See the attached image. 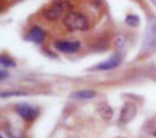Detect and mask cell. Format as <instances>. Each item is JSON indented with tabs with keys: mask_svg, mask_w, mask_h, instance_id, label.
Listing matches in <instances>:
<instances>
[{
	"mask_svg": "<svg viewBox=\"0 0 156 138\" xmlns=\"http://www.w3.org/2000/svg\"><path fill=\"white\" fill-rule=\"evenodd\" d=\"M156 52V16L151 15L147 18V28L144 32L142 45L140 49V57H147Z\"/></svg>",
	"mask_w": 156,
	"mask_h": 138,
	"instance_id": "6da1fadb",
	"label": "cell"
},
{
	"mask_svg": "<svg viewBox=\"0 0 156 138\" xmlns=\"http://www.w3.org/2000/svg\"><path fill=\"white\" fill-rule=\"evenodd\" d=\"M63 25L69 31H86L89 29L90 24L86 15L80 12H69L63 18Z\"/></svg>",
	"mask_w": 156,
	"mask_h": 138,
	"instance_id": "7a4b0ae2",
	"label": "cell"
},
{
	"mask_svg": "<svg viewBox=\"0 0 156 138\" xmlns=\"http://www.w3.org/2000/svg\"><path fill=\"white\" fill-rule=\"evenodd\" d=\"M72 8L71 3L69 1H63V0H59V1H55L51 5L46 8L43 11V16L47 20H57L63 15L66 11H69Z\"/></svg>",
	"mask_w": 156,
	"mask_h": 138,
	"instance_id": "3957f363",
	"label": "cell"
},
{
	"mask_svg": "<svg viewBox=\"0 0 156 138\" xmlns=\"http://www.w3.org/2000/svg\"><path fill=\"white\" fill-rule=\"evenodd\" d=\"M16 111H17V114L26 121L35 120L40 114L39 108L29 105V104H25V103L17 104V105H16Z\"/></svg>",
	"mask_w": 156,
	"mask_h": 138,
	"instance_id": "277c9868",
	"label": "cell"
},
{
	"mask_svg": "<svg viewBox=\"0 0 156 138\" xmlns=\"http://www.w3.org/2000/svg\"><path fill=\"white\" fill-rule=\"evenodd\" d=\"M137 114V107L130 102H126L123 105L121 109V114H120L119 123L122 125L126 124V123L130 122L133 119L135 118Z\"/></svg>",
	"mask_w": 156,
	"mask_h": 138,
	"instance_id": "5b68a950",
	"label": "cell"
},
{
	"mask_svg": "<svg viewBox=\"0 0 156 138\" xmlns=\"http://www.w3.org/2000/svg\"><path fill=\"white\" fill-rule=\"evenodd\" d=\"M121 55L120 53H115L111 57H109L107 60L103 61V62L98 63V65H95L94 69L95 70H98V71H109V70H112V69H115L118 65H120L121 63Z\"/></svg>",
	"mask_w": 156,
	"mask_h": 138,
	"instance_id": "8992f818",
	"label": "cell"
},
{
	"mask_svg": "<svg viewBox=\"0 0 156 138\" xmlns=\"http://www.w3.org/2000/svg\"><path fill=\"white\" fill-rule=\"evenodd\" d=\"M55 47L59 52L65 53V54H74L78 52L80 48V42L76 41H57L55 43Z\"/></svg>",
	"mask_w": 156,
	"mask_h": 138,
	"instance_id": "52a82bcc",
	"label": "cell"
},
{
	"mask_svg": "<svg viewBox=\"0 0 156 138\" xmlns=\"http://www.w3.org/2000/svg\"><path fill=\"white\" fill-rule=\"evenodd\" d=\"M25 40L29 42H33L35 44H42L45 40V32L40 27H33L26 35Z\"/></svg>",
	"mask_w": 156,
	"mask_h": 138,
	"instance_id": "ba28073f",
	"label": "cell"
},
{
	"mask_svg": "<svg viewBox=\"0 0 156 138\" xmlns=\"http://www.w3.org/2000/svg\"><path fill=\"white\" fill-rule=\"evenodd\" d=\"M98 112L104 120H110L113 116V110L107 103H100L98 105Z\"/></svg>",
	"mask_w": 156,
	"mask_h": 138,
	"instance_id": "9c48e42d",
	"label": "cell"
},
{
	"mask_svg": "<svg viewBox=\"0 0 156 138\" xmlns=\"http://www.w3.org/2000/svg\"><path fill=\"white\" fill-rule=\"evenodd\" d=\"M96 92L93 90H79L72 93L69 96L74 100H90L95 97Z\"/></svg>",
	"mask_w": 156,
	"mask_h": 138,
	"instance_id": "30bf717a",
	"label": "cell"
},
{
	"mask_svg": "<svg viewBox=\"0 0 156 138\" xmlns=\"http://www.w3.org/2000/svg\"><path fill=\"white\" fill-rule=\"evenodd\" d=\"M125 23L126 25H128L129 27H137L139 25V23H140V18H139V16L137 15H133V14H129V15L126 16L125 18Z\"/></svg>",
	"mask_w": 156,
	"mask_h": 138,
	"instance_id": "8fae6325",
	"label": "cell"
},
{
	"mask_svg": "<svg viewBox=\"0 0 156 138\" xmlns=\"http://www.w3.org/2000/svg\"><path fill=\"white\" fill-rule=\"evenodd\" d=\"M0 64L2 65V67H13L16 65L15 62H14L11 58L5 56V55H1V57H0Z\"/></svg>",
	"mask_w": 156,
	"mask_h": 138,
	"instance_id": "7c38bea8",
	"label": "cell"
},
{
	"mask_svg": "<svg viewBox=\"0 0 156 138\" xmlns=\"http://www.w3.org/2000/svg\"><path fill=\"white\" fill-rule=\"evenodd\" d=\"M20 95H27L26 92H16V91H14V92H12V91H10V92H1L0 93V96L1 97H8V96H20Z\"/></svg>",
	"mask_w": 156,
	"mask_h": 138,
	"instance_id": "4fadbf2b",
	"label": "cell"
},
{
	"mask_svg": "<svg viewBox=\"0 0 156 138\" xmlns=\"http://www.w3.org/2000/svg\"><path fill=\"white\" fill-rule=\"evenodd\" d=\"M123 44H124L123 35H119V37L117 38V41H115V45H117V47H122Z\"/></svg>",
	"mask_w": 156,
	"mask_h": 138,
	"instance_id": "5bb4252c",
	"label": "cell"
},
{
	"mask_svg": "<svg viewBox=\"0 0 156 138\" xmlns=\"http://www.w3.org/2000/svg\"><path fill=\"white\" fill-rule=\"evenodd\" d=\"M8 76H9V73H8L7 71H5V70H1V71H0V79L1 80H5Z\"/></svg>",
	"mask_w": 156,
	"mask_h": 138,
	"instance_id": "9a60e30c",
	"label": "cell"
},
{
	"mask_svg": "<svg viewBox=\"0 0 156 138\" xmlns=\"http://www.w3.org/2000/svg\"><path fill=\"white\" fill-rule=\"evenodd\" d=\"M151 2L153 3V5H155V7H156V0H151Z\"/></svg>",
	"mask_w": 156,
	"mask_h": 138,
	"instance_id": "2e32d148",
	"label": "cell"
},
{
	"mask_svg": "<svg viewBox=\"0 0 156 138\" xmlns=\"http://www.w3.org/2000/svg\"><path fill=\"white\" fill-rule=\"evenodd\" d=\"M153 135H154V137H156V131H155V132H154V133H153Z\"/></svg>",
	"mask_w": 156,
	"mask_h": 138,
	"instance_id": "e0dca14e",
	"label": "cell"
},
{
	"mask_svg": "<svg viewBox=\"0 0 156 138\" xmlns=\"http://www.w3.org/2000/svg\"><path fill=\"white\" fill-rule=\"evenodd\" d=\"M0 138H3V136H0Z\"/></svg>",
	"mask_w": 156,
	"mask_h": 138,
	"instance_id": "ac0fdd59",
	"label": "cell"
}]
</instances>
